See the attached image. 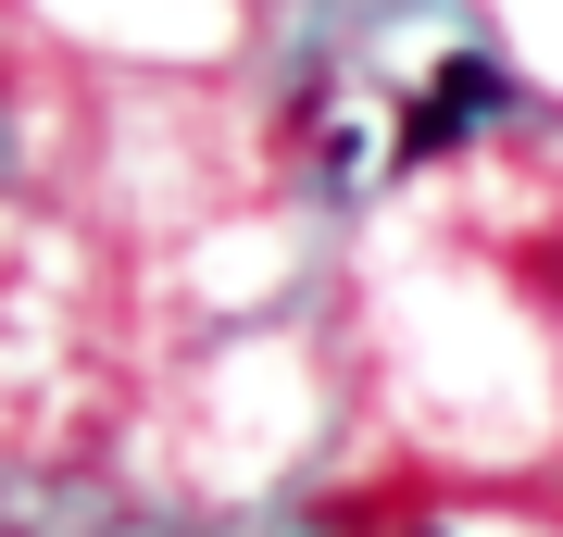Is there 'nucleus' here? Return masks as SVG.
<instances>
[{
	"label": "nucleus",
	"mask_w": 563,
	"mask_h": 537,
	"mask_svg": "<svg viewBox=\"0 0 563 537\" xmlns=\"http://www.w3.org/2000/svg\"><path fill=\"white\" fill-rule=\"evenodd\" d=\"M401 537H439V525H401Z\"/></svg>",
	"instance_id": "obj_2"
},
{
	"label": "nucleus",
	"mask_w": 563,
	"mask_h": 537,
	"mask_svg": "<svg viewBox=\"0 0 563 537\" xmlns=\"http://www.w3.org/2000/svg\"><path fill=\"white\" fill-rule=\"evenodd\" d=\"M501 100H514V76H501V63H488V51H451V63H439V88H426L413 113H401V163H439V150H463L488 113H501Z\"/></svg>",
	"instance_id": "obj_1"
}]
</instances>
